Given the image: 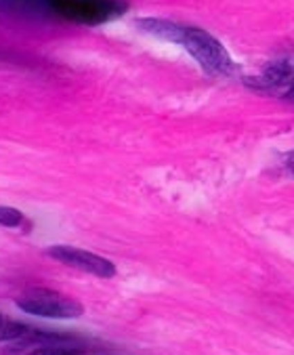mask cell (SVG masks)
Masks as SVG:
<instances>
[{
    "mask_svg": "<svg viewBox=\"0 0 294 355\" xmlns=\"http://www.w3.org/2000/svg\"><path fill=\"white\" fill-rule=\"evenodd\" d=\"M179 44L196 59V63L204 69L208 76L216 78H230L236 74V61L230 55V51L220 44L212 34H208L202 28L183 26V34Z\"/></svg>",
    "mask_w": 294,
    "mask_h": 355,
    "instance_id": "1",
    "label": "cell"
},
{
    "mask_svg": "<svg viewBox=\"0 0 294 355\" xmlns=\"http://www.w3.org/2000/svg\"><path fill=\"white\" fill-rule=\"evenodd\" d=\"M49 13L74 24L99 26L124 15L122 0H46Z\"/></svg>",
    "mask_w": 294,
    "mask_h": 355,
    "instance_id": "2",
    "label": "cell"
},
{
    "mask_svg": "<svg viewBox=\"0 0 294 355\" xmlns=\"http://www.w3.org/2000/svg\"><path fill=\"white\" fill-rule=\"evenodd\" d=\"M15 305L26 313L38 318H53V320H71L85 313V307L78 301L46 288H34L19 295L15 299Z\"/></svg>",
    "mask_w": 294,
    "mask_h": 355,
    "instance_id": "3",
    "label": "cell"
},
{
    "mask_svg": "<svg viewBox=\"0 0 294 355\" xmlns=\"http://www.w3.org/2000/svg\"><path fill=\"white\" fill-rule=\"evenodd\" d=\"M49 257H53L55 261L74 267V269H80L85 273L97 275V277H114L116 275V265L95 252L83 250V248H74V246H65V244H57L51 246L46 250Z\"/></svg>",
    "mask_w": 294,
    "mask_h": 355,
    "instance_id": "4",
    "label": "cell"
},
{
    "mask_svg": "<svg viewBox=\"0 0 294 355\" xmlns=\"http://www.w3.org/2000/svg\"><path fill=\"white\" fill-rule=\"evenodd\" d=\"M292 78H294V67L290 59L282 57L267 63L259 74L246 76L244 83L254 91H277L282 87H290Z\"/></svg>",
    "mask_w": 294,
    "mask_h": 355,
    "instance_id": "5",
    "label": "cell"
},
{
    "mask_svg": "<svg viewBox=\"0 0 294 355\" xmlns=\"http://www.w3.org/2000/svg\"><path fill=\"white\" fill-rule=\"evenodd\" d=\"M135 26L143 32V34H150L158 40H166L173 44H179L181 34H183V26L168 21V19H158V17H143L137 19Z\"/></svg>",
    "mask_w": 294,
    "mask_h": 355,
    "instance_id": "6",
    "label": "cell"
},
{
    "mask_svg": "<svg viewBox=\"0 0 294 355\" xmlns=\"http://www.w3.org/2000/svg\"><path fill=\"white\" fill-rule=\"evenodd\" d=\"M0 13L38 17L49 13V3L46 0H0Z\"/></svg>",
    "mask_w": 294,
    "mask_h": 355,
    "instance_id": "7",
    "label": "cell"
},
{
    "mask_svg": "<svg viewBox=\"0 0 294 355\" xmlns=\"http://www.w3.org/2000/svg\"><path fill=\"white\" fill-rule=\"evenodd\" d=\"M32 328L15 322V320H9L0 313V343H15V340H24L28 336Z\"/></svg>",
    "mask_w": 294,
    "mask_h": 355,
    "instance_id": "8",
    "label": "cell"
},
{
    "mask_svg": "<svg viewBox=\"0 0 294 355\" xmlns=\"http://www.w3.org/2000/svg\"><path fill=\"white\" fill-rule=\"evenodd\" d=\"M26 223L24 212L13 206H0V225L3 227H21Z\"/></svg>",
    "mask_w": 294,
    "mask_h": 355,
    "instance_id": "9",
    "label": "cell"
},
{
    "mask_svg": "<svg viewBox=\"0 0 294 355\" xmlns=\"http://www.w3.org/2000/svg\"><path fill=\"white\" fill-rule=\"evenodd\" d=\"M30 355H80V353L71 347H65V345H46V347L34 349Z\"/></svg>",
    "mask_w": 294,
    "mask_h": 355,
    "instance_id": "10",
    "label": "cell"
},
{
    "mask_svg": "<svg viewBox=\"0 0 294 355\" xmlns=\"http://www.w3.org/2000/svg\"><path fill=\"white\" fill-rule=\"evenodd\" d=\"M282 166H284V171H286L290 177H294V152H288V154L282 158Z\"/></svg>",
    "mask_w": 294,
    "mask_h": 355,
    "instance_id": "11",
    "label": "cell"
},
{
    "mask_svg": "<svg viewBox=\"0 0 294 355\" xmlns=\"http://www.w3.org/2000/svg\"><path fill=\"white\" fill-rule=\"evenodd\" d=\"M286 99H288V101H294V78H292L290 87L286 89Z\"/></svg>",
    "mask_w": 294,
    "mask_h": 355,
    "instance_id": "12",
    "label": "cell"
}]
</instances>
